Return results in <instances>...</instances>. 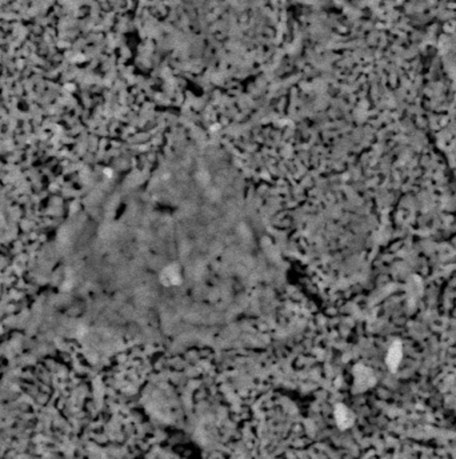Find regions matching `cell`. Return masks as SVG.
<instances>
[{"mask_svg":"<svg viewBox=\"0 0 456 459\" xmlns=\"http://www.w3.org/2000/svg\"><path fill=\"white\" fill-rule=\"evenodd\" d=\"M403 357V347H402V343L395 342L392 346L388 350V355H387V364L388 367L392 371H395L399 366L400 360Z\"/></svg>","mask_w":456,"mask_h":459,"instance_id":"cell-1","label":"cell"},{"mask_svg":"<svg viewBox=\"0 0 456 459\" xmlns=\"http://www.w3.org/2000/svg\"><path fill=\"white\" fill-rule=\"evenodd\" d=\"M336 419H337V422H339V424H340L341 427H343V428L348 427V426H350V424L352 423V414H351V411H350V410L346 409V407L341 406V405H340V406L337 407V410H336Z\"/></svg>","mask_w":456,"mask_h":459,"instance_id":"cell-3","label":"cell"},{"mask_svg":"<svg viewBox=\"0 0 456 459\" xmlns=\"http://www.w3.org/2000/svg\"><path fill=\"white\" fill-rule=\"evenodd\" d=\"M162 283L165 286H175L180 283V272L176 266H171L162 272Z\"/></svg>","mask_w":456,"mask_h":459,"instance_id":"cell-2","label":"cell"}]
</instances>
